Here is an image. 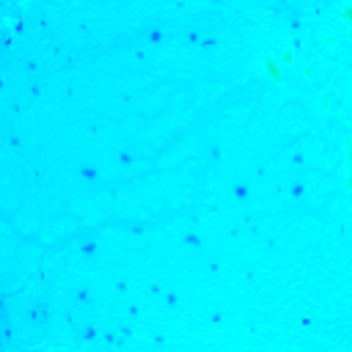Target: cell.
<instances>
[{"label":"cell","mask_w":352,"mask_h":352,"mask_svg":"<svg viewBox=\"0 0 352 352\" xmlns=\"http://www.w3.org/2000/svg\"><path fill=\"white\" fill-rule=\"evenodd\" d=\"M234 192H236L239 198H245V195H248V187H242V184H236V187H234Z\"/></svg>","instance_id":"obj_1"}]
</instances>
